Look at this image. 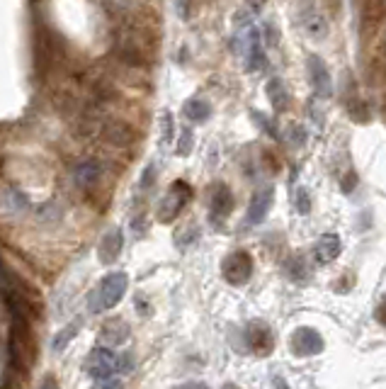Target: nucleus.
<instances>
[{"label": "nucleus", "instance_id": "f257e3e1", "mask_svg": "<svg viewBox=\"0 0 386 389\" xmlns=\"http://www.w3.org/2000/svg\"><path fill=\"white\" fill-rule=\"evenodd\" d=\"M129 278L127 273H109L100 280L98 287L90 292V311L93 314H102V311L112 309L122 302V297L127 295Z\"/></svg>", "mask_w": 386, "mask_h": 389}, {"label": "nucleus", "instance_id": "f03ea898", "mask_svg": "<svg viewBox=\"0 0 386 389\" xmlns=\"http://www.w3.org/2000/svg\"><path fill=\"white\" fill-rule=\"evenodd\" d=\"M289 348H292V353L299 355V358H311V355L323 353L326 343H323V336L318 334L316 329H311V326H299L292 334V338H289Z\"/></svg>", "mask_w": 386, "mask_h": 389}, {"label": "nucleus", "instance_id": "7ed1b4c3", "mask_svg": "<svg viewBox=\"0 0 386 389\" xmlns=\"http://www.w3.org/2000/svg\"><path fill=\"white\" fill-rule=\"evenodd\" d=\"M221 275L228 284L241 287V284H246L248 280L252 278V258L246 253V251H236V253H231L226 260H223Z\"/></svg>", "mask_w": 386, "mask_h": 389}, {"label": "nucleus", "instance_id": "20e7f679", "mask_svg": "<svg viewBox=\"0 0 386 389\" xmlns=\"http://www.w3.org/2000/svg\"><path fill=\"white\" fill-rule=\"evenodd\" d=\"M190 188L185 183H175L170 185V190L165 192V197L160 200L158 205V221H163V224H168V221H173L175 217L180 215V210L185 207V202L190 200Z\"/></svg>", "mask_w": 386, "mask_h": 389}, {"label": "nucleus", "instance_id": "39448f33", "mask_svg": "<svg viewBox=\"0 0 386 389\" xmlns=\"http://www.w3.org/2000/svg\"><path fill=\"white\" fill-rule=\"evenodd\" d=\"M246 343L248 350L255 355H268L275 348V334L265 321H250L246 326Z\"/></svg>", "mask_w": 386, "mask_h": 389}, {"label": "nucleus", "instance_id": "423d86ee", "mask_svg": "<svg viewBox=\"0 0 386 389\" xmlns=\"http://www.w3.org/2000/svg\"><path fill=\"white\" fill-rule=\"evenodd\" d=\"M85 372L93 379H107L114 377V353L107 348H93L85 360Z\"/></svg>", "mask_w": 386, "mask_h": 389}, {"label": "nucleus", "instance_id": "0eeeda50", "mask_svg": "<svg viewBox=\"0 0 386 389\" xmlns=\"http://www.w3.org/2000/svg\"><path fill=\"white\" fill-rule=\"evenodd\" d=\"M273 202H275V190H273V188L257 190V192L252 194L250 207H248L246 224H248V226L260 224V221H263L265 217H268V212H270V207H273Z\"/></svg>", "mask_w": 386, "mask_h": 389}, {"label": "nucleus", "instance_id": "6e6552de", "mask_svg": "<svg viewBox=\"0 0 386 389\" xmlns=\"http://www.w3.org/2000/svg\"><path fill=\"white\" fill-rule=\"evenodd\" d=\"M122 248H124V236H122V231H119V229H109L107 234L102 236V241H100L98 255H100V260H102L104 265H112L114 260L119 258Z\"/></svg>", "mask_w": 386, "mask_h": 389}, {"label": "nucleus", "instance_id": "1a4fd4ad", "mask_svg": "<svg viewBox=\"0 0 386 389\" xmlns=\"http://www.w3.org/2000/svg\"><path fill=\"white\" fill-rule=\"evenodd\" d=\"M340 251H342V244L338 234H323L321 239L316 241V246H313V253H316L318 263H331V260H336L338 255H340Z\"/></svg>", "mask_w": 386, "mask_h": 389}, {"label": "nucleus", "instance_id": "9d476101", "mask_svg": "<svg viewBox=\"0 0 386 389\" xmlns=\"http://www.w3.org/2000/svg\"><path fill=\"white\" fill-rule=\"evenodd\" d=\"M100 336H102V341L107 345H122L129 338V324L124 319H119V316L107 319L102 324V329H100Z\"/></svg>", "mask_w": 386, "mask_h": 389}, {"label": "nucleus", "instance_id": "9b49d317", "mask_svg": "<svg viewBox=\"0 0 386 389\" xmlns=\"http://www.w3.org/2000/svg\"><path fill=\"white\" fill-rule=\"evenodd\" d=\"M309 71H311V83L318 95H331V73L328 66L321 61V56H311L309 59Z\"/></svg>", "mask_w": 386, "mask_h": 389}, {"label": "nucleus", "instance_id": "f8f14e48", "mask_svg": "<svg viewBox=\"0 0 386 389\" xmlns=\"http://www.w3.org/2000/svg\"><path fill=\"white\" fill-rule=\"evenodd\" d=\"M231 210H233L231 190H228L226 185H219L217 192H214V197H212V217H214V221L226 219V217L231 215Z\"/></svg>", "mask_w": 386, "mask_h": 389}, {"label": "nucleus", "instance_id": "ddd939ff", "mask_svg": "<svg viewBox=\"0 0 386 389\" xmlns=\"http://www.w3.org/2000/svg\"><path fill=\"white\" fill-rule=\"evenodd\" d=\"M263 35H260V30H250V49H248V64L246 69L250 71V73H255V71H263L265 66V51H263Z\"/></svg>", "mask_w": 386, "mask_h": 389}, {"label": "nucleus", "instance_id": "4468645a", "mask_svg": "<svg viewBox=\"0 0 386 389\" xmlns=\"http://www.w3.org/2000/svg\"><path fill=\"white\" fill-rule=\"evenodd\" d=\"M73 175H75V183L83 185V188H90V185H95L100 180V165H98V161H93V159L80 161V163L75 165Z\"/></svg>", "mask_w": 386, "mask_h": 389}, {"label": "nucleus", "instance_id": "2eb2a0df", "mask_svg": "<svg viewBox=\"0 0 386 389\" xmlns=\"http://www.w3.org/2000/svg\"><path fill=\"white\" fill-rule=\"evenodd\" d=\"M268 95H270V102H273L275 112H284L289 107V95L279 78H273L268 83Z\"/></svg>", "mask_w": 386, "mask_h": 389}, {"label": "nucleus", "instance_id": "dca6fc26", "mask_svg": "<svg viewBox=\"0 0 386 389\" xmlns=\"http://www.w3.org/2000/svg\"><path fill=\"white\" fill-rule=\"evenodd\" d=\"M104 136H107L112 144H117V146H127V144H131L134 141V132L129 129L124 122H112V125L104 129Z\"/></svg>", "mask_w": 386, "mask_h": 389}, {"label": "nucleus", "instance_id": "f3484780", "mask_svg": "<svg viewBox=\"0 0 386 389\" xmlns=\"http://www.w3.org/2000/svg\"><path fill=\"white\" fill-rule=\"evenodd\" d=\"M80 326H83V319H75V321H71L64 331H59V334H56V338L51 341V350H54V353H61V350H64L66 345L75 338V334L80 331Z\"/></svg>", "mask_w": 386, "mask_h": 389}, {"label": "nucleus", "instance_id": "a211bd4d", "mask_svg": "<svg viewBox=\"0 0 386 389\" xmlns=\"http://www.w3.org/2000/svg\"><path fill=\"white\" fill-rule=\"evenodd\" d=\"M185 117L192 122H207L209 117H212V105H209L207 100L194 98V100H190L187 105H185Z\"/></svg>", "mask_w": 386, "mask_h": 389}, {"label": "nucleus", "instance_id": "6ab92c4d", "mask_svg": "<svg viewBox=\"0 0 386 389\" xmlns=\"http://www.w3.org/2000/svg\"><path fill=\"white\" fill-rule=\"evenodd\" d=\"M306 32L313 37V39L326 37V20H323L321 15H309L306 17Z\"/></svg>", "mask_w": 386, "mask_h": 389}, {"label": "nucleus", "instance_id": "aec40b11", "mask_svg": "<svg viewBox=\"0 0 386 389\" xmlns=\"http://www.w3.org/2000/svg\"><path fill=\"white\" fill-rule=\"evenodd\" d=\"M131 368H134V355L131 353L114 355V374H127Z\"/></svg>", "mask_w": 386, "mask_h": 389}, {"label": "nucleus", "instance_id": "412c9836", "mask_svg": "<svg viewBox=\"0 0 386 389\" xmlns=\"http://www.w3.org/2000/svg\"><path fill=\"white\" fill-rule=\"evenodd\" d=\"M294 207H297V212H302V215H309V212H311V197H309L306 188L297 190V194H294Z\"/></svg>", "mask_w": 386, "mask_h": 389}, {"label": "nucleus", "instance_id": "4be33fe9", "mask_svg": "<svg viewBox=\"0 0 386 389\" xmlns=\"http://www.w3.org/2000/svg\"><path fill=\"white\" fill-rule=\"evenodd\" d=\"M190 149H192V134H190V129H185L178 141V156H187Z\"/></svg>", "mask_w": 386, "mask_h": 389}, {"label": "nucleus", "instance_id": "5701e85b", "mask_svg": "<svg viewBox=\"0 0 386 389\" xmlns=\"http://www.w3.org/2000/svg\"><path fill=\"white\" fill-rule=\"evenodd\" d=\"M252 120L257 122V127H260V129H265V132H268L270 136H277V129H275V127L270 125V120L263 115V112H252Z\"/></svg>", "mask_w": 386, "mask_h": 389}, {"label": "nucleus", "instance_id": "b1692460", "mask_svg": "<svg viewBox=\"0 0 386 389\" xmlns=\"http://www.w3.org/2000/svg\"><path fill=\"white\" fill-rule=\"evenodd\" d=\"M289 139H292L294 146H302L304 141H306V132H304L302 127H292V129H289Z\"/></svg>", "mask_w": 386, "mask_h": 389}, {"label": "nucleus", "instance_id": "393cba45", "mask_svg": "<svg viewBox=\"0 0 386 389\" xmlns=\"http://www.w3.org/2000/svg\"><path fill=\"white\" fill-rule=\"evenodd\" d=\"M98 389H124V384L119 377H107V379H100Z\"/></svg>", "mask_w": 386, "mask_h": 389}, {"label": "nucleus", "instance_id": "a878e982", "mask_svg": "<svg viewBox=\"0 0 386 389\" xmlns=\"http://www.w3.org/2000/svg\"><path fill=\"white\" fill-rule=\"evenodd\" d=\"M190 6H192V0H178V3H175L178 15L183 17V20H190Z\"/></svg>", "mask_w": 386, "mask_h": 389}, {"label": "nucleus", "instance_id": "bb28decb", "mask_svg": "<svg viewBox=\"0 0 386 389\" xmlns=\"http://www.w3.org/2000/svg\"><path fill=\"white\" fill-rule=\"evenodd\" d=\"M163 139L165 141L173 139V117L170 115H163Z\"/></svg>", "mask_w": 386, "mask_h": 389}, {"label": "nucleus", "instance_id": "cd10ccee", "mask_svg": "<svg viewBox=\"0 0 386 389\" xmlns=\"http://www.w3.org/2000/svg\"><path fill=\"white\" fill-rule=\"evenodd\" d=\"M154 173H156L154 165H149V168L144 170V178H141V188H144V190H149L151 185H154Z\"/></svg>", "mask_w": 386, "mask_h": 389}, {"label": "nucleus", "instance_id": "c85d7f7f", "mask_svg": "<svg viewBox=\"0 0 386 389\" xmlns=\"http://www.w3.org/2000/svg\"><path fill=\"white\" fill-rule=\"evenodd\" d=\"M175 389H209V384L199 382V379H192V382H185V384H180V387H175Z\"/></svg>", "mask_w": 386, "mask_h": 389}, {"label": "nucleus", "instance_id": "c756f323", "mask_svg": "<svg viewBox=\"0 0 386 389\" xmlns=\"http://www.w3.org/2000/svg\"><path fill=\"white\" fill-rule=\"evenodd\" d=\"M42 389H59V384H56V379L51 377V374H46V377L42 379Z\"/></svg>", "mask_w": 386, "mask_h": 389}, {"label": "nucleus", "instance_id": "7c9ffc66", "mask_svg": "<svg viewBox=\"0 0 386 389\" xmlns=\"http://www.w3.org/2000/svg\"><path fill=\"white\" fill-rule=\"evenodd\" d=\"M268 44H277V30H273V25L268 27Z\"/></svg>", "mask_w": 386, "mask_h": 389}, {"label": "nucleus", "instance_id": "2f4dec72", "mask_svg": "<svg viewBox=\"0 0 386 389\" xmlns=\"http://www.w3.org/2000/svg\"><path fill=\"white\" fill-rule=\"evenodd\" d=\"M275 384H277V389H289L287 384H284V379H279V377H275Z\"/></svg>", "mask_w": 386, "mask_h": 389}, {"label": "nucleus", "instance_id": "473e14b6", "mask_svg": "<svg viewBox=\"0 0 386 389\" xmlns=\"http://www.w3.org/2000/svg\"><path fill=\"white\" fill-rule=\"evenodd\" d=\"M223 389H238V387H233V384H226V387H223Z\"/></svg>", "mask_w": 386, "mask_h": 389}]
</instances>
